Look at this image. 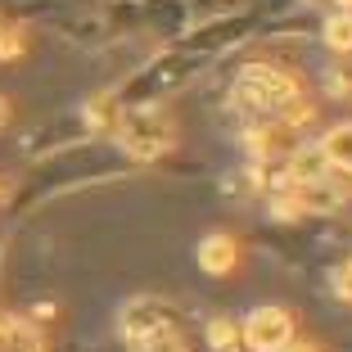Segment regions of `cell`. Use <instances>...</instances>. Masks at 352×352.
<instances>
[{
  "mask_svg": "<svg viewBox=\"0 0 352 352\" xmlns=\"http://www.w3.org/2000/svg\"><path fill=\"white\" fill-rule=\"evenodd\" d=\"M118 330L135 352H186L181 330H176V311L163 298H131L118 316Z\"/></svg>",
  "mask_w": 352,
  "mask_h": 352,
  "instance_id": "obj_1",
  "label": "cell"
},
{
  "mask_svg": "<svg viewBox=\"0 0 352 352\" xmlns=\"http://www.w3.org/2000/svg\"><path fill=\"white\" fill-rule=\"evenodd\" d=\"M113 140L122 145L126 158L135 163H154L172 149V122L163 118V109H149V104H135V109H122L113 126Z\"/></svg>",
  "mask_w": 352,
  "mask_h": 352,
  "instance_id": "obj_2",
  "label": "cell"
},
{
  "mask_svg": "<svg viewBox=\"0 0 352 352\" xmlns=\"http://www.w3.org/2000/svg\"><path fill=\"white\" fill-rule=\"evenodd\" d=\"M298 91H302L298 77H289L285 68H271V63H249V68L239 73L235 91H230V100H235L244 113L267 118V113H276L280 104H289Z\"/></svg>",
  "mask_w": 352,
  "mask_h": 352,
  "instance_id": "obj_3",
  "label": "cell"
},
{
  "mask_svg": "<svg viewBox=\"0 0 352 352\" xmlns=\"http://www.w3.org/2000/svg\"><path fill=\"white\" fill-rule=\"evenodd\" d=\"M239 339L253 352H280L294 343V316L285 307H253L239 321Z\"/></svg>",
  "mask_w": 352,
  "mask_h": 352,
  "instance_id": "obj_4",
  "label": "cell"
},
{
  "mask_svg": "<svg viewBox=\"0 0 352 352\" xmlns=\"http://www.w3.org/2000/svg\"><path fill=\"white\" fill-rule=\"evenodd\" d=\"M294 204H298V212H339L343 204H348V186H343L339 176H311V181H298V186H289Z\"/></svg>",
  "mask_w": 352,
  "mask_h": 352,
  "instance_id": "obj_5",
  "label": "cell"
},
{
  "mask_svg": "<svg viewBox=\"0 0 352 352\" xmlns=\"http://www.w3.org/2000/svg\"><path fill=\"white\" fill-rule=\"evenodd\" d=\"M0 352H45V339L28 316L0 311Z\"/></svg>",
  "mask_w": 352,
  "mask_h": 352,
  "instance_id": "obj_6",
  "label": "cell"
},
{
  "mask_svg": "<svg viewBox=\"0 0 352 352\" xmlns=\"http://www.w3.org/2000/svg\"><path fill=\"white\" fill-rule=\"evenodd\" d=\"M195 258H199V267H204L208 276H226V271L239 262V244L230 235H204L199 249H195Z\"/></svg>",
  "mask_w": 352,
  "mask_h": 352,
  "instance_id": "obj_7",
  "label": "cell"
},
{
  "mask_svg": "<svg viewBox=\"0 0 352 352\" xmlns=\"http://www.w3.org/2000/svg\"><path fill=\"white\" fill-rule=\"evenodd\" d=\"M316 154L325 158V167H330V172H352V122L330 126V131L321 135Z\"/></svg>",
  "mask_w": 352,
  "mask_h": 352,
  "instance_id": "obj_8",
  "label": "cell"
},
{
  "mask_svg": "<svg viewBox=\"0 0 352 352\" xmlns=\"http://www.w3.org/2000/svg\"><path fill=\"white\" fill-rule=\"evenodd\" d=\"M118 118H122V104H118L113 95H100V100H91V104H86V126H91V131L113 135Z\"/></svg>",
  "mask_w": 352,
  "mask_h": 352,
  "instance_id": "obj_9",
  "label": "cell"
},
{
  "mask_svg": "<svg viewBox=\"0 0 352 352\" xmlns=\"http://www.w3.org/2000/svg\"><path fill=\"white\" fill-rule=\"evenodd\" d=\"M208 348L212 352H239L244 348L235 316H212V321H208Z\"/></svg>",
  "mask_w": 352,
  "mask_h": 352,
  "instance_id": "obj_10",
  "label": "cell"
},
{
  "mask_svg": "<svg viewBox=\"0 0 352 352\" xmlns=\"http://www.w3.org/2000/svg\"><path fill=\"white\" fill-rule=\"evenodd\" d=\"M325 45L330 50H339V54H348L352 50V14H330L325 19Z\"/></svg>",
  "mask_w": 352,
  "mask_h": 352,
  "instance_id": "obj_11",
  "label": "cell"
},
{
  "mask_svg": "<svg viewBox=\"0 0 352 352\" xmlns=\"http://www.w3.org/2000/svg\"><path fill=\"white\" fill-rule=\"evenodd\" d=\"M325 91H330L334 100H352V63H334V68H325Z\"/></svg>",
  "mask_w": 352,
  "mask_h": 352,
  "instance_id": "obj_12",
  "label": "cell"
},
{
  "mask_svg": "<svg viewBox=\"0 0 352 352\" xmlns=\"http://www.w3.org/2000/svg\"><path fill=\"white\" fill-rule=\"evenodd\" d=\"M19 54H23V32L0 28V59H19Z\"/></svg>",
  "mask_w": 352,
  "mask_h": 352,
  "instance_id": "obj_13",
  "label": "cell"
},
{
  "mask_svg": "<svg viewBox=\"0 0 352 352\" xmlns=\"http://www.w3.org/2000/svg\"><path fill=\"white\" fill-rule=\"evenodd\" d=\"M334 294H339V298H348V302H352V258L343 262V267H339V276H334Z\"/></svg>",
  "mask_w": 352,
  "mask_h": 352,
  "instance_id": "obj_14",
  "label": "cell"
},
{
  "mask_svg": "<svg viewBox=\"0 0 352 352\" xmlns=\"http://www.w3.org/2000/svg\"><path fill=\"white\" fill-rule=\"evenodd\" d=\"M10 113H14V109H10V100L0 95V126H10Z\"/></svg>",
  "mask_w": 352,
  "mask_h": 352,
  "instance_id": "obj_15",
  "label": "cell"
},
{
  "mask_svg": "<svg viewBox=\"0 0 352 352\" xmlns=\"http://www.w3.org/2000/svg\"><path fill=\"white\" fill-rule=\"evenodd\" d=\"M280 352H316L311 343H289V348H280Z\"/></svg>",
  "mask_w": 352,
  "mask_h": 352,
  "instance_id": "obj_16",
  "label": "cell"
},
{
  "mask_svg": "<svg viewBox=\"0 0 352 352\" xmlns=\"http://www.w3.org/2000/svg\"><path fill=\"white\" fill-rule=\"evenodd\" d=\"M339 10H343V14H352V0H339Z\"/></svg>",
  "mask_w": 352,
  "mask_h": 352,
  "instance_id": "obj_17",
  "label": "cell"
},
{
  "mask_svg": "<svg viewBox=\"0 0 352 352\" xmlns=\"http://www.w3.org/2000/svg\"><path fill=\"white\" fill-rule=\"evenodd\" d=\"M0 28H5V23H0Z\"/></svg>",
  "mask_w": 352,
  "mask_h": 352,
  "instance_id": "obj_18",
  "label": "cell"
}]
</instances>
